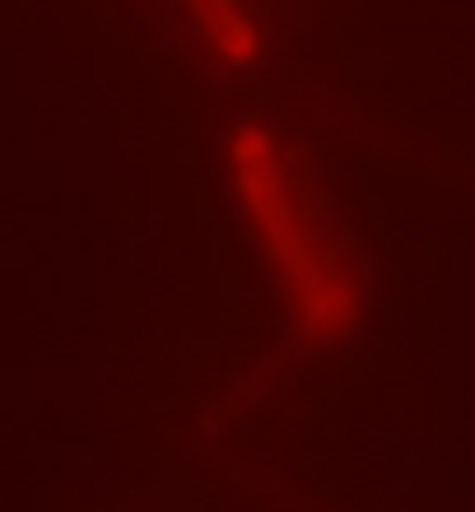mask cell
<instances>
[{
	"label": "cell",
	"instance_id": "obj_2",
	"mask_svg": "<svg viewBox=\"0 0 475 512\" xmlns=\"http://www.w3.org/2000/svg\"><path fill=\"white\" fill-rule=\"evenodd\" d=\"M196 24H201V38L210 42V52L229 66H247L252 56L261 52V33L257 24L247 19V10L238 0H182Z\"/></svg>",
	"mask_w": 475,
	"mask_h": 512
},
{
	"label": "cell",
	"instance_id": "obj_1",
	"mask_svg": "<svg viewBox=\"0 0 475 512\" xmlns=\"http://www.w3.org/2000/svg\"><path fill=\"white\" fill-rule=\"evenodd\" d=\"M233 187L247 205L261 247L271 252L294 317L313 340H340L359 322V284L331 233L299 205V191L285 173L280 145L261 122L233 126L229 135Z\"/></svg>",
	"mask_w": 475,
	"mask_h": 512
}]
</instances>
